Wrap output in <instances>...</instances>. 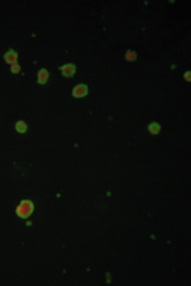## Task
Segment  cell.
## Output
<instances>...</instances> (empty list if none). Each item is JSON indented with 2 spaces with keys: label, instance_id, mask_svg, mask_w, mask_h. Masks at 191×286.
Here are the masks:
<instances>
[{
  "label": "cell",
  "instance_id": "5",
  "mask_svg": "<svg viewBox=\"0 0 191 286\" xmlns=\"http://www.w3.org/2000/svg\"><path fill=\"white\" fill-rule=\"evenodd\" d=\"M48 78L47 72L44 69L40 70L37 75V82L39 84H44L47 82Z\"/></svg>",
  "mask_w": 191,
  "mask_h": 286
},
{
  "label": "cell",
  "instance_id": "2",
  "mask_svg": "<svg viewBox=\"0 0 191 286\" xmlns=\"http://www.w3.org/2000/svg\"><path fill=\"white\" fill-rule=\"evenodd\" d=\"M4 57L6 63L12 65L17 62L18 54L14 50L11 49L4 54Z\"/></svg>",
  "mask_w": 191,
  "mask_h": 286
},
{
  "label": "cell",
  "instance_id": "4",
  "mask_svg": "<svg viewBox=\"0 0 191 286\" xmlns=\"http://www.w3.org/2000/svg\"><path fill=\"white\" fill-rule=\"evenodd\" d=\"M15 129L20 134L25 133L28 130V126L26 123L23 120H19L15 124Z\"/></svg>",
  "mask_w": 191,
  "mask_h": 286
},
{
  "label": "cell",
  "instance_id": "8",
  "mask_svg": "<svg viewBox=\"0 0 191 286\" xmlns=\"http://www.w3.org/2000/svg\"><path fill=\"white\" fill-rule=\"evenodd\" d=\"M184 77L186 81H190V72H187L184 75Z\"/></svg>",
  "mask_w": 191,
  "mask_h": 286
},
{
  "label": "cell",
  "instance_id": "3",
  "mask_svg": "<svg viewBox=\"0 0 191 286\" xmlns=\"http://www.w3.org/2000/svg\"><path fill=\"white\" fill-rule=\"evenodd\" d=\"M161 129V126L157 122H151L147 127L148 130L150 133L152 135H156L159 134Z\"/></svg>",
  "mask_w": 191,
  "mask_h": 286
},
{
  "label": "cell",
  "instance_id": "1",
  "mask_svg": "<svg viewBox=\"0 0 191 286\" xmlns=\"http://www.w3.org/2000/svg\"><path fill=\"white\" fill-rule=\"evenodd\" d=\"M88 92V87L85 84H80L74 88L72 92V95L75 98H81L86 96Z\"/></svg>",
  "mask_w": 191,
  "mask_h": 286
},
{
  "label": "cell",
  "instance_id": "6",
  "mask_svg": "<svg viewBox=\"0 0 191 286\" xmlns=\"http://www.w3.org/2000/svg\"><path fill=\"white\" fill-rule=\"evenodd\" d=\"M21 68L18 62L11 65L10 68L11 72L13 74H16L20 72Z\"/></svg>",
  "mask_w": 191,
  "mask_h": 286
},
{
  "label": "cell",
  "instance_id": "7",
  "mask_svg": "<svg viewBox=\"0 0 191 286\" xmlns=\"http://www.w3.org/2000/svg\"><path fill=\"white\" fill-rule=\"evenodd\" d=\"M126 57L128 60H133L136 58V54L134 52H129L127 53Z\"/></svg>",
  "mask_w": 191,
  "mask_h": 286
}]
</instances>
